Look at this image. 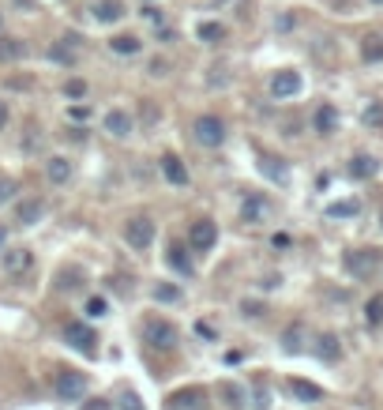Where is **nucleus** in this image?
I'll use <instances>...</instances> for the list:
<instances>
[{"mask_svg": "<svg viewBox=\"0 0 383 410\" xmlns=\"http://www.w3.org/2000/svg\"><path fill=\"white\" fill-rule=\"evenodd\" d=\"M143 342L150 350H158V354H169V350H177L181 335H177V328H173L169 320L150 316V320H143Z\"/></svg>", "mask_w": 383, "mask_h": 410, "instance_id": "nucleus-1", "label": "nucleus"}, {"mask_svg": "<svg viewBox=\"0 0 383 410\" xmlns=\"http://www.w3.org/2000/svg\"><path fill=\"white\" fill-rule=\"evenodd\" d=\"M379 264H383V256L376 252V249H349L346 256H342V267L353 278H372L379 271Z\"/></svg>", "mask_w": 383, "mask_h": 410, "instance_id": "nucleus-2", "label": "nucleus"}, {"mask_svg": "<svg viewBox=\"0 0 383 410\" xmlns=\"http://www.w3.org/2000/svg\"><path fill=\"white\" fill-rule=\"evenodd\" d=\"M124 241L139 252L150 249V241H155V222H150L147 214H132V219L124 222Z\"/></svg>", "mask_w": 383, "mask_h": 410, "instance_id": "nucleus-3", "label": "nucleus"}, {"mask_svg": "<svg viewBox=\"0 0 383 410\" xmlns=\"http://www.w3.org/2000/svg\"><path fill=\"white\" fill-rule=\"evenodd\" d=\"M53 392H57V399H64V403H75V399H83V392H86V376L75 373V369H60L57 380H53Z\"/></svg>", "mask_w": 383, "mask_h": 410, "instance_id": "nucleus-4", "label": "nucleus"}, {"mask_svg": "<svg viewBox=\"0 0 383 410\" xmlns=\"http://www.w3.org/2000/svg\"><path fill=\"white\" fill-rule=\"evenodd\" d=\"M195 139H200V147H222L226 143V121L222 117H200V121H195Z\"/></svg>", "mask_w": 383, "mask_h": 410, "instance_id": "nucleus-5", "label": "nucleus"}, {"mask_svg": "<svg viewBox=\"0 0 383 410\" xmlns=\"http://www.w3.org/2000/svg\"><path fill=\"white\" fill-rule=\"evenodd\" d=\"M64 342H68L72 350H79V354H86V358H94V342H98V335H94V328H86V323H79V320H72L68 328H64Z\"/></svg>", "mask_w": 383, "mask_h": 410, "instance_id": "nucleus-6", "label": "nucleus"}, {"mask_svg": "<svg viewBox=\"0 0 383 410\" xmlns=\"http://www.w3.org/2000/svg\"><path fill=\"white\" fill-rule=\"evenodd\" d=\"M188 241H192V252H211L214 245H218V226L211 219H195Z\"/></svg>", "mask_w": 383, "mask_h": 410, "instance_id": "nucleus-7", "label": "nucleus"}, {"mask_svg": "<svg viewBox=\"0 0 383 410\" xmlns=\"http://www.w3.org/2000/svg\"><path fill=\"white\" fill-rule=\"evenodd\" d=\"M293 94H301V72L282 68L271 75V98H293Z\"/></svg>", "mask_w": 383, "mask_h": 410, "instance_id": "nucleus-8", "label": "nucleus"}, {"mask_svg": "<svg viewBox=\"0 0 383 410\" xmlns=\"http://www.w3.org/2000/svg\"><path fill=\"white\" fill-rule=\"evenodd\" d=\"M271 214V200L267 196H245V203H240V222H248V226H256V222H264Z\"/></svg>", "mask_w": 383, "mask_h": 410, "instance_id": "nucleus-9", "label": "nucleus"}, {"mask_svg": "<svg viewBox=\"0 0 383 410\" xmlns=\"http://www.w3.org/2000/svg\"><path fill=\"white\" fill-rule=\"evenodd\" d=\"M256 166H259V174H264L267 181H275V185H286V181H290V166L278 155H259Z\"/></svg>", "mask_w": 383, "mask_h": 410, "instance_id": "nucleus-10", "label": "nucleus"}, {"mask_svg": "<svg viewBox=\"0 0 383 410\" xmlns=\"http://www.w3.org/2000/svg\"><path fill=\"white\" fill-rule=\"evenodd\" d=\"M166 264H169L177 275H184V278H188V275L195 271V267H192V256H188V249H184L181 241H169V249H166Z\"/></svg>", "mask_w": 383, "mask_h": 410, "instance_id": "nucleus-11", "label": "nucleus"}, {"mask_svg": "<svg viewBox=\"0 0 383 410\" xmlns=\"http://www.w3.org/2000/svg\"><path fill=\"white\" fill-rule=\"evenodd\" d=\"M312 128H316L320 136H335V132H338V110H335L331 102H323L320 110H316V117H312Z\"/></svg>", "mask_w": 383, "mask_h": 410, "instance_id": "nucleus-12", "label": "nucleus"}, {"mask_svg": "<svg viewBox=\"0 0 383 410\" xmlns=\"http://www.w3.org/2000/svg\"><path fill=\"white\" fill-rule=\"evenodd\" d=\"M162 177H166L169 185H177V188L188 185V169H184V162L177 155H162Z\"/></svg>", "mask_w": 383, "mask_h": 410, "instance_id": "nucleus-13", "label": "nucleus"}, {"mask_svg": "<svg viewBox=\"0 0 383 410\" xmlns=\"http://www.w3.org/2000/svg\"><path fill=\"white\" fill-rule=\"evenodd\" d=\"M376 174H379V162L372 155H353L349 158V177L353 181H372Z\"/></svg>", "mask_w": 383, "mask_h": 410, "instance_id": "nucleus-14", "label": "nucleus"}, {"mask_svg": "<svg viewBox=\"0 0 383 410\" xmlns=\"http://www.w3.org/2000/svg\"><path fill=\"white\" fill-rule=\"evenodd\" d=\"M30 264H34V252L30 249H8L4 252V271L8 275H23V271H30Z\"/></svg>", "mask_w": 383, "mask_h": 410, "instance_id": "nucleus-15", "label": "nucleus"}, {"mask_svg": "<svg viewBox=\"0 0 383 410\" xmlns=\"http://www.w3.org/2000/svg\"><path fill=\"white\" fill-rule=\"evenodd\" d=\"M27 57V41L12 38V34H0V64H15Z\"/></svg>", "mask_w": 383, "mask_h": 410, "instance_id": "nucleus-16", "label": "nucleus"}, {"mask_svg": "<svg viewBox=\"0 0 383 410\" xmlns=\"http://www.w3.org/2000/svg\"><path fill=\"white\" fill-rule=\"evenodd\" d=\"M91 12H94L98 23H120V19H124V0H98Z\"/></svg>", "mask_w": 383, "mask_h": 410, "instance_id": "nucleus-17", "label": "nucleus"}, {"mask_svg": "<svg viewBox=\"0 0 383 410\" xmlns=\"http://www.w3.org/2000/svg\"><path fill=\"white\" fill-rule=\"evenodd\" d=\"M105 132L117 136V139H128L132 136V117H128L124 110H109L105 113Z\"/></svg>", "mask_w": 383, "mask_h": 410, "instance_id": "nucleus-18", "label": "nucleus"}, {"mask_svg": "<svg viewBox=\"0 0 383 410\" xmlns=\"http://www.w3.org/2000/svg\"><path fill=\"white\" fill-rule=\"evenodd\" d=\"M203 403H207V392H200V387H188V392L169 395V410H200Z\"/></svg>", "mask_w": 383, "mask_h": 410, "instance_id": "nucleus-19", "label": "nucleus"}, {"mask_svg": "<svg viewBox=\"0 0 383 410\" xmlns=\"http://www.w3.org/2000/svg\"><path fill=\"white\" fill-rule=\"evenodd\" d=\"M286 392H290L293 399H301V403H320V399H323V387L312 384V380H290Z\"/></svg>", "mask_w": 383, "mask_h": 410, "instance_id": "nucleus-20", "label": "nucleus"}, {"mask_svg": "<svg viewBox=\"0 0 383 410\" xmlns=\"http://www.w3.org/2000/svg\"><path fill=\"white\" fill-rule=\"evenodd\" d=\"M46 177L53 181V185H68V181H72V162L60 158V155H53L46 162Z\"/></svg>", "mask_w": 383, "mask_h": 410, "instance_id": "nucleus-21", "label": "nucleus"}, {"mask_svg": "<svg viewBox=\"0 0 383 410\" xmlns=\"http://www.w3.org/2000/svg\"><path fill=\"white\" fill-rule=\"evenodd\" d=\"M75 46H79V38L68 34L64 41H53L49 46V60H57V64H75Z\"/></svg>", "mask_w": 383, "mask_h": 410, "instance_id": "nucleus-22", "label": "nucleus"}, {"mask_svg": "<svg viewBox=\"0 0 383 410\" xmlns=\"http://www.w3.org/2000/svg\"><path fill=\"white\" fill-rule=\"evenodd\" d=\"M41 214H46V203H41V200H23L15 207V222L34 226V222H41Z\"/></svg>", "mask_w": 383, "mask_h": 410, "instance_id": "nucleus-23", "label": "nucleus"}, {"mask_svg": "<svg viewBox=\"0 0 383 410\" xmlns=\"http://www.w3.org/2000/svg\"><path fill=\"white\" fill-rule=\"evenodd\" d=\"M316 354H320L323 361H338V358H342V342H338V335L327 331V335L316 339Z\"/></svg>", "mask_w": 383, "mask_h": 410, "instance_id": "nucleus-24", "label": "nucleus"}, {"mask_svg": "<svg viewBox=\"0 0 383 410\" xmlns=\"http://www.w3.org/2000/svg\"><path fill=\"white\" fill-rule=\"evenodd\" d=\"M195 38L207 41V46H218V41H226V27H222V23H214V19H207V23L195 27Z\"/></svg>", "mask_w": 383, "mask_h": 410, "instance_id": "nucleus-25", "label": "nucleus"}, {"mask_svg": "<svg viewBox=\"0 0 383 410\" xmlns=\"http://www.w3.org/2000/svg\"><path fill=\"white\" fill-rule=\"evenodd\" d=\"M361 214V203L357 200H335L327 203V219H357Z\"/></svg>", "mask_w": 383, "mask_h": 410, "instance_id": "nucleus-26", "label": "nucleus"}, {"mask_svg": "<svg viewBox=\"0 0 383 410\" xmlns=\"http://www.w3.org/2000/svg\"><path fill=\"white\" fill-rule=\"evenodd\" d=\"M109 49L120 53V57H136V53L143 49V46H139V38H132V34H117L113 41H109Z\"/></svg>", "mask_w": 383, "mask_h": 410, "instance_id": "nucleus-27", "label": "nucleus"}, {"mask_svg": "<svg viewBox=\"0 0 383 410\" xmlns=\"http://www.w3.org/2000/svg\"><path fill=\"white\" fill-rule=\"evenodd\" d=\"M361 57H365L368 64H376V60H383V38H376V34H368L365 41H361Z\"/></svg>", "mask_w": 383, "mask_h": 410, "instance_id": "nucleus-28", "label": "nucleus"}, {"mask_svg": "<svg viewBox=\"0 0 383 410\" xmlns=\"http://www.w3.org/2000/svg\"><path fill=\"white\" fill-rule=\"evenodd\" d=\"M301 335H304L301 328H286V331H282V350H286V354H301L304 350Z\"/></svg>", "mask_w": 383, "mask_h": 410, "instance_id": "nucleus-29", "label": "nucleus"}, {"mask_svg": "<svg viewBox=\"0 0 383 410\" xmlns=\"http://www.w3.org/2000/svg\"><path fill=\"white\" fill-rule=\"evenodd\" d=\"M218 392H222V399H226V406L229 410H240V406H245V392H240V387L237 384H222V387H218Z\"/></svg>", "mask_w": 383, "mask_h": 410, "instance_id": "nucleus-30", "label": "nucleus"}, {"mask_svg": "<svg viewBox=\"0 0 383 410\" xmlns=\"http://www.w3.org/2000/svg\"><path fill=\"white\" fill-rule=\"evenodd\" d=\"M361 117H365V124H368V128H383V102H368Z\"/></svg>", "mask_w": 383, "mask_h": 410, "instance_id": "nucleus-31", "label": "nucleus"}, {"mask_svg": "<svg viewBox=\"0 0 383 410\" xmlns=\"http://www.w3.org/2000/svg\"><path fill=\"white\" fill-rule=\"evenodd\" d=\"M83 283V271H75V267H68V271H60V290H75V286H79Z\"/></svg>", "mask_w": 383, "mask_h": 410, "instance_id": "nucleus-32", "label": "nucleus"}, {"mask_svg": "<svg viewBox=\"0 0 383 410\" xmlns=\"http://www.w3.org/2000/svg\"><path fill=\"white\" fill-rule=\"evenodd\" d=\"M379 320H383V294L368 301V323H379Z\"/></svg>", "mask_w": 383, "mask_h": 410, "instance_id": "nucleus-33", "label": "nucleus"}, {"mask_svg": "<svg viewBox=\"0 0 383 410\" xmlns=\"http://www.w3.org/2000/svg\"><path fill=\"white\" fill-rule=\"evenodd\" d=\"M117 410H143V403H139L136 392H124L120 395V403H117Z\"/></svg>", "mask_w": 383, "mask_h": 410, "instance_id": "nucleus-34", "label": "nucleus"}, {"mask_svg": "<svg viewBox=\"0 0 383 410\" xmlns=\"http://www.w3.org/2000/svg\"><path fill=\"white\" fill-rule=\"evenodd\" d=\"M109 305H105V297H91L86 301V316H105Z\"/></svg>", "mask_w": 383, "mask_h": 410, "instance_id": "nucleus-35", "label": "nucleus"}, {"mask_svg": "<svg viewBox=\"0 0 383 410\" xmlns=\"http://www.w3.org/2000/svg\"><path fill=\"white\" fill-rule=\"evenodd\" d=\"M12 196H15V181L12 177H0V207H4Z\"/></svg>", "mask_w": 383, "mask_h": 410, "instance_id": "nucleus-36", "label": "nucleus"}, {"mask_svg": "<svg viewBox=\"0 0 383 410\" xmlns=\"http://www.w3.org/2000/svg\"><path fill=\"white\" fill-rule=\"evenodd\" d=\"M64 94H68V98H83V94H86V83H83V79H68V83H64Z\"/></svg>", "mask_w": 383, "mask_h": 410, "instance_id": "nucleus-37", "label": "nucleus"}, {"mask_svg": "<svg viewBox=\"0 0 383 410\" xmlns=\"http://www.w3.org/2000/svg\"><path fill=\"white\" fill-rule=\"evenodd\" d=\"M155 294H158L162 301H181V290H177V286H158Z\"/></svg>", "mask_w": 383, "mask_h": 410, "instance_id": "nucleus-38", "label": "nucleus"}, {"mask_svg": "<svg viewBox=\"0 0 383 410\" xmlns=\"http://www.w3.org/2000/svg\"><path fill=\"white\" fill-rule=\"evenodd\" d=\"M256 406H259V410H267V406H271V395H267V387H264V384H256Z\"/></svg>", "mask_w": 383, "mask_h": 410, "instance_id": "nucleus-39", "label": "nucleus"}, {"mask_svg": "<svg viewBox=\"0 0 383 410\" xmlns=\"http://www.w3.org/2000/svg\"><path fill=\"white\" fill-rule=\"evenodd\" d=\"M83 410H113V403H109V399H86Z\"/></svg>", "mask_w": 383, "mask_h": 410, "instance_id": "nucleus-40", "label": "nucleus"}, {"mask_svg": "<svg viewBox=\"0 0 383 410\" xmlns=\"http://www.w3.org/2000/svg\"><path fill=\"white\" fill-rule=\"evenodd\" d=\"M166 72H169V64L162 60V57H158V60H150V75H155V79H162Z\"/></svg>", "mask_w": 383, "mask_h": 410, "instance_id": "nucleus-41", "label": "nucleus"}, {"mask_svg": "<svg viewBox=\"0 0 383 410\" xmlns=\"http://www.w3.org/2000/svg\"><path fill=\"white\" fill-rule=\"evenodd\" d=\"M72 121H86V117H91V105H72Z\"/></svg>", "mask_w": 383, "mask_h": 410, "instance_id": "nucleus-42", "label": "nucleus"}, {"mask_svg": "<svg viewBox=\"0 0 383 410\" xmlns=\"http://www.w3.org/2000/svg\"><path fill=\"white\" fill-rule=\"evenodd\" d=\"M195 335H200V339H214V328H211V323H195Z\"/></svg>", "mask_w": 383, "mask_h": 410, "instance_id": "nucleus-43", "label": "nucleus"}, {"mask_svg": "<svg viewBox=\"0 0 383 410\" xmlns=\"http://www.w3.org/2000/svg\"><path fill=\"white\" fill-rule=\"evenodd\" d=\"M240 309H245V316H248V320H256V316H259V312H264V309H259V305H256V301H245V305H240Z\"/></svg>", "mask_w": 383, "mask_h": 410, "instance_id": "nucleus-44", "label": "nucleus"}, {"mask_svg": "<svg viewBox=\"0 0 383 410\" xmlns=\"http://www.w3.org/2000/svg\"><path fill=\"white\" fill-rule=\"evenodd\" d=\"M8 117H12V113H8V102H0V132L8 128Z\"/></svg>", "mask_w": 383, "mask_h": 410, "instance_id": "nucleus-45", "label": "nucleus"}, {"mask_svg": "<svg viewBox=\"0 0 383 410\" xmlns=\"http://www.w3.org/2000/svg\"><path fill=\"white\" fill-rule=\"evenodd\" d=\"M143 15L150 19V23H158V19H162V12H158V8H143Z\"/></svg>", "mask_w": 383, "mask_h": 410, "instance_id": "nucleus-46", "label": "nucleus"}, {"mask_svg": "<svg viewBox=\"0 0 383 410\" xmlns=\"http://www.w3.org/2000/svg\"><path fill=\"white\" fill-rule=\"evenodd\" d=\"M4 245H8V230L0 226V249H4Z\"/></svg>", "mask_w": 383, "mask_h": 410, "instance_id": "nucleus-47", "label": "nucleus"}, {"mask_svg": "<svg viewBox=\"0 0 383 410\" xmlns=\"http://www.w3.org/2000/svg\"><path fill=\"white\" fill-rule=\"evenodd\" d=\"M368 4H372V8H383V0H368Z\"/></svg>", "mask_w": 383, "mask_h": 410, "instance_id": "nucleus-48", "label": "nucleus"}, {"mask_svg": "<svg viewBox=\"0 0 383 410\" xmlns=\"http://www.w3.org/2000/svg\"><path fill=\"white\" fill-rule=\"evenodd\" d=\"M379 230H383V211H379Z\"/></svg>", "mask_w": 383, "mask_h": 410, "instance_id": "nucleus-49", "label": "nucleus"}, {"mask_svg": "<svg viewBox=\"0 0 383 410\" xmlns=\"http://www.w3.org/2000/svg\"><path fill=\"white\" fill-rule=\"evenodd\" d=\"M0 27H4V15H0Z\"/></svg>", "mask_w": 383, "mask_h": 410, "instance_id": "nucleus-50", "label": "nucleus"}, {"mask_svg": "<svg viewBox=\"0 0 383 410\" xmlns=\"http://www.w3.org/2000/svg\"><path fill=\"white\" fill-rule=\"evenodd\" d=\"M200 410H203V406H200Z\"/></svg>", "mask_w": 383, "mask_h": 410, "instance_id": "nucleus-51", "label": "nucleus"}]
</instances>
